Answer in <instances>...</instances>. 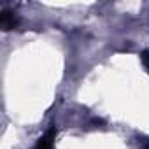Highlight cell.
<instances>
[{
    "mask_svg": "<svg viewBox=\"0 0 149 149\" xmlns=\"http://www.w3.org/2000/svg\"><path fill=\"white\" fill-rule=\"evenodd\" d=\"M54 139H56V128L51 126L33 146V149H53L54 147Z\"/></svg>",
    "mask_w": 149,
    "mask_h": 149,
    "instance_id": "obj_1",
    "label": "cell"
},
{
    "mask_svg": "<svg viewBox=\"0 0 149 149\" xmlns=\"http://www.w3.org/2000/svg\"><path fill=\"white\" fill-rule=\"evenodd\" d=\"M140 58H142L144 67H146V68H147V72H149V51H144V53L140 54Z\"/></svg>",
    "mask_w": 149,
    "mask_h": 149,
    "instance_id": "obj_3",
    "label": "cell"
},
{
    "mask_svg": "<svg viewBox=\"0 0 149 149\" xmlns=\"http://www.w3.org/2000/svg\"><path fill=\"white\" fill-rule=\"evenodd\" d=\"M16 25H18V18H16L14 14H11V13L4 11V13H2V26H4L6 30H11V28H14Z\"/></svg>",
    "mask_w": 149,
    "mask_h": 149,
    "instance_id": "obj_2",
    "label": "cell"
}]
</instances>
